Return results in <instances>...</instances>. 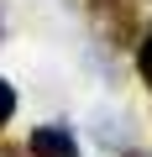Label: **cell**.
<instances>
[{
  "mask_svg": "<svg viewBox=\"0 0 152 157\" xmlns=\"http://www.w3.org/2000/svg\"><path fill=\"white\" fill-rule=\"evenodd\" d=\"M32 157H79V147H73V136L63 126H37L32 131Z\"/></svg>",
  "mask_w": 152,
  "mask_h": 157,
  "instance_id": "cell-1",
  "label": "cell"
},
{
  "mask_svg": "<svg viewBox=\"0 0 152 157\" xmlns=\"http://www.w3.org/2000/svg\"><path fill=\"white\" fill-rule=\"evenodd\" d=\"M136 68H142V78L152 84V32H147V42L136 47Z\"/></svg>",
  "mask_w": 152,
  "mask_h": 157,
  "instance_id": "cell-2",
  "label": "cell"
},
{
  "mask_svg": "<svg viewBox=\"0 0 152 157\" xmlns=\"http://www.w3.org/2000/svg\"><path fill=\"white\" fill-rule=\"evenodd\" d=\"M11 110H16V89L6 84V78H0V126L11 121Z\"/></svg>",
  "mask_w": 152,
  "mask_h": 157,
  "instance_id": "cell-3",
  "label": "cell"
},
{
  "mask_svg": "<svg viewBox=\"0 0 152 157\" xmlns=\"http://www.w3.org/2000/svg\"><path fill=\"white\" fill-rule=\"evenodd\" d=\"M0 157H16V152H0Z\"/></svg>",
  "mask_w": 152,
  "mask_h": 157,
  "instance_id": "cell-4",
  "label": "cell"
}]
</instances>
